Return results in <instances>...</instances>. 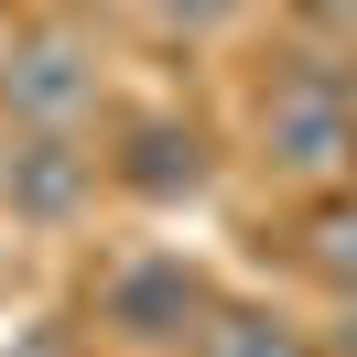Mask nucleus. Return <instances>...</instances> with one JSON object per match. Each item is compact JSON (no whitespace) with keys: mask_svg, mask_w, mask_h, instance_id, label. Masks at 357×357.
Here are the masks:
<instances>
[{"mask_svg":"<svg viewBox=\"0 0 357 357\" xmlns=\"http://www.w3.org/2000/svg\"><path fill=\"white\" fill-rule=\"evenodd\" d=\"M249 162L271 184H303V195H335L357 174V54L347 44H282L260 66V98H249Z\"/></svg>","mask_w":357,"mask_h":357,"instance_id":"nucleus-1","label":"nucleus"},{"mask_svg":"<svg viewBox=\"0 0 357 357\" xmlns=\"http://www.w3.org/2000/svg\"><path fill=\"white\" fill-rule=\"evenodd\" d=\"M109 109V66L76 11H33L0 33V130H87Z\"/></svg>","mask_w":357,"mask_h":357,"instance_id":"nucleus-2","label":"nucleus"},{"mask_svg":"<svg viewBox=\"0 0 357 357\" xmlns=\"http://www.w3.org/2000/svg\"><path fill=\"white\" fill-rule=\"evenodd\" d=\"M206 303H217V282H206L184 249H130V260L98 271V335L130 357H184L206 325Z\"/></svg>","mask_w":357,"mask_h":357,"instance_id":"nucleus-3","label":"nucleus"},{"mask_svg":"<svg viewBox=\"0 0 357 357\" xmlns=\"http://www.w3.org/2000/svg\"><path fill=\"white\" fill-rule=\"evenodd\" d=\"M109 184V152L87 130H0V217L33 238H66Z\"/></svg>","mask_w":357,"mask_h":357,"instance_id":"nucleus-4","label":"nucleus"},{"mask_svg":"<svg viewBox=\"0 0 357 357\" xmlns=\"http://www.w3.org/2000/svg\"><path fill=\"white\" fill-rule=\"evenodd\" d=\"M98 152H109V184L130 206H195L217 184V130L195 109H130Z\"/></svg>","mask_w":357,"mask_h":357,"instance_id":"nucleus-5","label":"nucleus"},{"mask_svg":"<svg viewBox=\"0 0 357 357\" xmlns=\"http://www.w3.org/2000/svg\"><path fill=\"white\" fill-rule=\"evenodd\" d=\"M184 357H325V347H314V325H292V314H271V303H238V292H217Z\"/></svg>","mask_w":357,"mask_h":357,"instance_id":"nucleus-6","label":"nucleus"},{"mask_svg":"<svg viewBox=\"0 0 357 357\" xmlns=\"http://www.w3.org/2000/svg\"><path fill=\"white\" fill-rule=\"evenodd\" d=\"M303 271L325 292H357V195H325L303 217Z\"/></svg>","mask_w":357,"mask_h":357,"instance_id":"nucleus-7","label":"nucleus"},{"mask_svg":"<svg viewBox=\"0 0 357 357\" xmlns=\"http://www.w3.org/2000/svg\"><path fill=\"white\" fill-rule=\"evenodd\" d=\"M130 11L162 33V44H217V33L249 22V0H130Z\"/></svg>","mask_w":357,"mask_h":357,"instance_id":"nucleus-8","label":"nucleus"},{"mask_svg":"<svg viewBox=\"0 0 357 357\" xmlns=\"http://www.w3.org/2000/svg\"><path fill=\"white\" fill-rule=\"evenodd\" d=\"M292 33H314V44H347L357 54V0H282Z\"/></svg>","mask_w":357,"mask_h":357,"instance_id":"nucleus-9","label":"nucleus"},{"mask_svg":"<svg viewBox=\"0 0 357 357\" xmlns=\"http://www.w3.org/2000/svg\"><path fill=\"white\" fill-rule=\"evenodd\" d=\"M314 347H325V357H357V292H335V314L314 325Z\"/></svg>","mask_w":357,"mask_h":357,"instance_id":"nucleus-10","label":"nucleus"}]
</instances>
